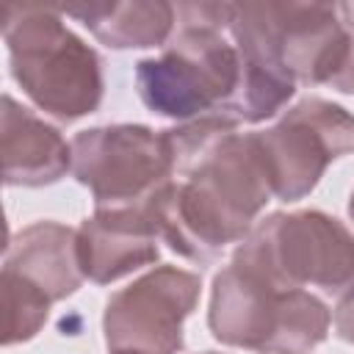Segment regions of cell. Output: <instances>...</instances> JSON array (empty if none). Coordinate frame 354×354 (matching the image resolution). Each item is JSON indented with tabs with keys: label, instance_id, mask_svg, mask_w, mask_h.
I'll return each mask as SVG.
<instances>
[{
	"label": "cell",
	"instance_id": "7a4b0ae2",
	"mask_svg": "<svg viewBox=\"0 0 354 354\" xmlns=\"http://www.w3.org/2000/svg\"><path fill=\"white\" fill-rule=\"evenodd\" d=\"M177 28L158 58L136 64V91L160 116H227L241 88V50L230 36L232 3H177Z\"/></svg>",
	"mask_w": 354,
	"mask_h": 354
},
{
	"label": "cell",
	"instance_id": "3957f363",
	"mask_svg": "<svg viewBox=\"0 0 354 354\" xmlns=\"http://www.w3.org/2000/svg\"><path fill=\"white\" fill-rule=\"evenodd\" d=\"M3 39L11 77L39 111L69 124L100 108L105 94L102 58L66 28L58 6H6Z\"/></svg>",
	"mask_w": 354,
	"mask_h": 354
},
{
	"label": "cell",
	"instance_id": "5bb4252c",
	"mask_svg": "<svg viewBox=\"0 0 354 354\" xmlns=\"http://www.w3.org/2000/svg\"><path fill=\"white\" fill-rule=\"evenodd\" d=\"M3 301H6V335L3 343H25L41 332L50 315V299L28 285L25 279L3 271Z\"/></svg>",
	"mask_w": 354,
	"mask_h": 354
},
{
	"label": "cell",
	"instance_id": "30bf717a",
	"mask_svg": "<svg viewBox=\"0 0 354 354\" xmlns=\"http://www.w3.org/2000/svg\"><path fill=\"white\" fill-rule=\"evenodd\" d=\"M158 243L160 235L147 202L130 207H97L77 227L80 266L94 285H111L152 266L160 254Z\"/></svg>",
	"mask_w": 354,
	"mask_h": 354
},
{
	"label": "cell",
	"instance_id": "d6986e66",
	"mask_svg": "<svg viewBox=\"0 0 354 354\" xmlns=\"http://www.w3.org/2000/svg\"><path fill=\"white\" fill-rule=\"evenodd\" d=\"M199 354H221V351H199Z\"/></svg>",
	"mask_w": 354,
	"mask_h": 354
},
{
	"label": "cell",
	"instance_id": "e0dca14e",
	"mask_svg": "<svg viewBox=\"0 0 354 354\" xmlns=\"http://www.w3.org/2000/svg\"><path fill=\"white\" fill-rule=\"evenodd\" d=\"M335 6H337V17L346 25V30L354 33V0L351 3H335Z\"/></svg>",
	"mask_w": 354,
	"mask_h": 354
},
{
	"label": "cell",
	"instance_id": "7c38bea8",
	"mask_svg": "<svg viewBox=\"0 0 354 354\" xmlns=\"http://www.w3.org/2000/svg\"><path fill=\"white\" fill-rule=\"evenodd\" d=\"M3 271L41 290L53 304L72 296L86 279L77 249V230L61 221H33L6 243Z\"/></svg>",
	"mask_w": 354,
	"mask_h": 354
},
{
	"label": "cell",
	"instance_id": "ba28073f",
	"mask_svg": "<svg viewBox=\"0 0 354 354\" xmlns=\"http://www.w3.org/2000/svg\"><path fill=\"white\" fill-rule=\"evenodd\" d=\"M202 279L177 266H158L105 301L102 332L116 354H177L183 324L196 310Z\"/></svg>",
	"mask_w": 354,
	"mask_h": 354
},
{
	"label": "cell",
	"instance_id": "8992f818",
	"mask_svg": "<svg viewBox=\"0 0 354 354\" xmlns=\"http://www.w3.org/2000/svg\"><path fill=\"white\" fill-rule=\"evenodd\" d=\"M72 174L97 207L144 205L171 180V149L163 130L147 124H100L72 138Z\"/></svg>",
	"mask_w": 354,
	"mask_h": 354
},
{
	"label": "cell",
	"instance_id": "ac0fdd59",
	"mask_svg": "<svg viewBox=\"0 0 354 354\" xmlns=\"http://www.w3.org/2000/svg\"><path fill=\"white\" fill-rule=\"evenodd\" d=\"M348 218L354 221V191H351V199H348Z\"/></svg>",
	"mask_w": 354,
	"mask_h": 354
},
{
	"label": "cell",
	"instance_id": "9a60e30c",
	"mask_svg": "<svg viewBox=\"0 0 354 354\" xmlns=\"http://www.w3.org/2000/svg\"><path fill=\"white\" fill-rule=\"evenodd\" d=\"M332 324H335V335L354 346V293H348L337 301V307L332 313Z\"/></svg>",
	"mask_w": 354,
	"mask_h": 354
},
{
	"label": "cell",
	"instance_id": "ffe728a7",
	"mask_svg": "<svg viewBox=\"0 0 354 354\" xmlns=\"http://www.w3.org/2000/svg\"><path fill=\"white\" fill-rule=\"evenodd\" d=\"M108 354H116V351H108Z\"/></svg>",
	"mask_w": 354,
	"mask_h": 354
},
{
	"label": "cell",
	"instance_id": "4fadbf2b",
	"mask_svg": "<svg viewBox=\"0 0 354 354\" xmlns=\"http://www.w3.org/2000/svg\"><path fill=\"white\" fill-rule=\"evenodd\" d=\"M58 11L83 22L111 50L163 47L177 28V11L166 0H83L58 6Z\"/></svg>",
	"mask_w": 354,
	"mask_h": 354
},
{
	"label": "cell",
	"instance_id": "52a82bcc",
	"mask_svg": "<svg viewBox=\"0 0 354 354\" xmlns=\"http://www.w3.org/2000/svg\"><path fill=\"white\" fill-rule=\"evenodd\" d=\"M254 138L271 194L299 202L321 183L335 158L354 152V116L332 100L304 97Z\"/></svg>",
	"mask_w": 354,
	"mask_h": 354
},
{
	"label": "cell",
	"instance_id": "2e32d148",
	"mask_svg": "<svg viewBox=\"0 0 354 354\" xmlns=\"http://www.w3.org/2000/svg\"><path fill=\"white\" fill-rule=\"evenodd\" d=\"M348 33H351V30H348ZM329 86L337 88V91H343V94H354V33H351V39H348V53H346V58H343V66H340L337 75L329 80Z\"/></svg>",
	"mask_w": 354,
	"mask_h": 354
},
{
	"label": "cell",
	"instance_id": "9c48e42d",
	"mask_svg": "<svg viewBox=\"0 0 354 354\" xmlns=\"http://www.w3.org/2000/svg\"><path fill=\"white\" fill-rule=\"evenodd\" d=\"M282 66L296 83H329L348 53L351 33L329 3L266 0Z\"/></svg>",
	"mask_w": 354,
	"mask_h": 354
},
{
	"label": "cell",
	"instance_id": "6da1fadb",
	"mask_svg": "<svg viewBox=\"0 0 354 354\" xmlns=\"http://www.w3.org/2000/svg\"><path fill=\"white\" fill-rule=\"evenodd\" d=\"M171 180L147 199L163 243L199 266L241 243L274 196L254 133L227 116H202L163 130Z\"/></svg>",
	"mask_w": 354,
	"mask_h": 354
},
{
	"label": "cell",
	"instance_id": "277c9868",
	"mask_svg": "<svg viewBox=\"0 0 354 354\" xmlns=\"http://www.w3.org/2000/svg\"><path fill=\"white\" fill-rule=\"evenodd\" d=\"M332 313L310 290L279 288L249 266L230 263L213 277L207 326L232 348L310 354L329 335Z\"/></svg>",
	"mask_w": 354,
	"mask_h": 354
},
{
	"label": "cell",
	"instance_id": "5b68a950",
	"mask_svg": "<svg viewBox=\"0 0 354 354\" xmlns=\"http://www.w3.org/2000/svg\"><path fill=\"white\" fill-rule=\"evenodd\" d=\"M232 260L279 288H318L335 299L354 293V232L324 210L268 213L235 246Z\"/></svg>",
	"mask_w": 354,
	"mask_h": 354
},
{
	"label": "cell",
	"instance_id": "8fae6325",
	"mask_svg": "<svg viewBox=\"0 0 354 354\" xmlns=\"http://www.w3.org/2000/svg\"><path fill=\"white\" fill-rule=\"evenodd\" d=\"M0 155L6 185L41 188L72 171V144H66L58 127L36 116L11 94H3Z\"/></svg>",
	"mask_w": 354,
	"mask_h": 354
}]
</instances>
